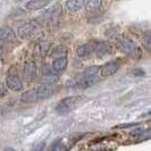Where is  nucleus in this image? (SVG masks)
Listing matches in <instances>:
<instances>
[{
	"label": "nucleus",
	"mask_w": 151,
	"mask_h": 151,
	"mask_svg": "<svg viewBox=\"0 0 151 151\" xmlns=\"http://www.w3.org/2000/svg\"><path fill=\"white\" fill-rule=\"evenodd\" d=\"M116 45L122 52L127 55L129 57L133 58V59H140L142 57V50L129 37H125V35L117 37L116 38Z\"/></svg>",
	"instance_id": "1"
},
{
	"label": "nucleus",
	"mask_w": 151,
	"mask_h": 151,
	"mask_svg": "<svg viewBox=\"0 0 151 151\" xmlns=\"http://www.w3.org/2000/svg\"><path fill=\"white\" fill-rule=\"evenodd\" d=\"M84 100V97L82 96H70L66 98L61 99L56 106V113L59 115H66V114L73 111L80 106Z\"/></svg>",
	"instance_id": "2"
},
{
	"label": "nucleus",
	"mask_w": 151,
	"mask_h": 151,
	"mask_svg": "<svg viewBox=\"0 0 151 151\" xmlns=\"http://www.w3.org/2000/svg\"><path fill=\"white\" fill-rule=\"evenodd\" d=\"M63 15V9L59 4H56L53 5L52 7L48 10H45V14L40 16V21L45 24H49V25H53V24H57L60 16Z\"/></svg>",
	"instance_id": "3"
},
{
	"label": "nucleus",
	"mask_w": 151,
	"mask_h": 151,
	"mask_svg": "<svg viewBox=\"0 0 151 151\" xmlns=\"http://www.w3.org/2000/svg\"><path fill=\"white\" fill-rule=\"evenodd\" d=\"M59 86L57 84H42L38 88H35V93H37V98L39 100H45V99L51 98L56 93H58Z\"/></svg>",
	"instance_id": "4"
},
{
	"label": "nucleus",
	"mask_w": 151,
	"mask_h": 151,
	"mask_svg": "<svg viewBox=\"0 0 151 151\" xmlns=\"http://www.w3.org/2000/svg\"><path fill=\"white\" fill-rule=\"evenodd\" d=\"M114 52V45L107 40H101L94 43V53L98 58H105Z\"/></svg>",
	"instance_id": "5"
},
{
	"label": "nucleus",
	"mask_w": 151,
	"mask_h": 151,
	"mask_svg": "<svg viewBox=\"0 0 151 151\" xmlns=\"http://www.w3.org/2000/svg\"><path fill=\"white\" fill-rule=\"evenodd\" d=\"M37 32V25L32 22H26L21 24L18 27H17V37L21 39V40H26V39H30L31 37H33Z\"/></svg>",
	"instance_id": "6"
},
{
	"label": "nucleus",
	"mask_w": 151,
	"mask_h": 151,
	"mask_svg": "<svg viewBox=\"0 0 151 151\" xmlns=\"http://www.w3.org/2000/svg\"><path fill=\"white\" fill-rule=\"evenodd\" d=\"M100 78L101 77L99 74H94V75H84V74H82L81 77L76 82H74V85L77 89H89V88L98 83Z\"/></svg>",
	"instance_id": "7"
},
{
	"label": "nucleus",
	"mask_w": 151,
	"mask_h": 151,
	"mask_svg": "<svg viewBox=\"0 0 151 151\" xmlns=\"http://www.w3.org/2000/svg\"><path fill=\"white\" fill-rule=\"evenodd\" d=\"M121 68V61L119 60H111L106 64L99 66V75L100 77H109L114 75L118 69Z\"/></svg>",
	"instance_id": "8"
},
{
	"label": "nucleus",
	"mask_w": 151,
	"mask_h": 151,
	"mask_svg": "<svg viewBox=\"0 0 151 151\" xmlns=\"http://www.w3.org/2000/svg\"><path fill=\"white\" fill-rule=\"evenodd\" d=\"M6 86L12 91H21L23 89V81L17 73L9 72L6 78Z\"/></svg>",
	"instance_id": "9"
},
{
	"label": "nucleus",
	"mask_w": 151,
	"mask_h": 151,
	"mask_svg": "<svg viewBox=\"0 0 151 151\" xmlns=\"http://www.w3.org/2000/svg\"><path fill=\"white\" fill-rule=\"evenodd\" d=\"M23 76L26 81H33L37 76V64L34 60H26L23 67Z\"/></svg>",
	"instance_id": "10"
},
{
	"label": "nucleus",
	"mask_w": 151,
	"mask_h": 151,
	"mask_svg": "<svg viewBox=\"0 0 151 151\" xmlns=\"http://www.w3.org/2000/svg\"><path fill=\"white\" fill-rule=\"evenodd\" d=\"M68 65V59L66 56H60V57H56L53 59L52 64H51V69L56 75L63 73Z\"/></svg>",
	"instance_id": "11"
},
{
	"label": "nucleus",
	"mask_w": 151,
	"mask_h": 151,
	"mask_svg": "<svg viewBox=\"0 0 151 151\" xmlns=\"http://www.w3.org/2000/svg\"><path fill=\"white\" fill-rule=\"evenodd\" d=\"M50 49H51V43L49 41L42 40V41H40V42H38L35 45L33 53H34V56L42 58V57H45V55L50 51Z\"/></svg>",
	"instance_id": "12"
},
{
	"label": "nucleus",
	"mask_w": 151,
	"mask_h": 151,
	"mask_svg": "<svg viewBox=\"0 0 151 151\" xmlns=\"http://www.w3.org/2000/svg\"><path fill=\"white\" fill-rule=\"evenodd\" d=\"M94 52V43L93 42H89V43H84V45H80L76 50V55L78 58L85 59L88 57H90L92 53Z\"/></svg>",
	"instance_id": "13"
},
{
	"label": "nucleus",
	"mask_w": 151,
	"mask_h": 151,
	"mask_svg": "<svg viewBox=\"0 0 151 151\" xmlns=\"http://www.w3.org/2000/svg\"><path fill=\"white\" fill-rule=\"evenodd\" d=\"M51 2V0H29L25 4V8L30 12L34 10H40L42 8H45Z\"/></svg>",
	"instance_id": "14"
},
{
	"label": "nucleus",
	"mask_w": 151,
	"mask_h": 151,
	"mask_svg": "<svg viewBox=\"0 0 151 151\" xmlns=\"http://www.w3.org/2000/svg\"><path fill=\"white\" fill-rule=\"evenodd\" d=\"M16 40V34L14 31L8 26H0V41L14 42Z\"/></svg>",
	"instance_id": "15"
},
{
	"label": "nucleus",
	"mask_w": 151,
	"mask_h": 151,
	"mask_svg": "<svg viewBox=\"0 0 151 151\" xmlns=\"http://www.w3.org/2000/svg\"><path fill=\"white\" fill-rule=\"evenodd\" d=\"M102 4H104V0H88L85 4H84V7L86 13L89 14H97L99 10L102 7Z\"/></svg>",
	"instance_id": "16"
},
{
	"label": "nucleus",
	"mask_w": 151,
	"mask_h": 151,
	"mask_svg": "<svg viewBox=\"0 0 151 151\" xmlns=\"http://www.w3.org/2000/svg\"><path fill=\"white\" fill-rule=\"evenodd\" d=\"M84 0H67L65 2V8L68 13H77L84 8Z\"/></svg>",
	"instance_id": "17"
},
{
	"label": "nucleus",
	"mask_w": 151,
	"mask_h": 151,
	"mask_svg": "<svg viewBox=\"0 0 151 151\" xmlns=\"http://www.w3.org/2000/svg\"><path fill=\"white\" fill-rule=\"evenodd\" d=\"M21 100L25 104H32V102H37L38 98H37V93H35V89H31V90L25 91L21 96Z\"/></svg>",
	"instance_id": "18"
},
{
	"label": "nucleus",
	"mask_w": 151,
	"mask_h": 151,
	"mask_svg": "<svg viewBox=\"0 0 151 151\" xmlns=\"http://www.w3.org/2000/svg\"><path fill=\"white\" fill-rule=\"evenodd\" d=\"M66 52H67V50H66L65 47H63V45H57V47H55L52 50H51V56H53V57L66 56Z\"/></svg>",
	"instance_id": "19"
},
{
	"label": "nucleus",
	"mask_w": 151,
	"mask_h": 151,
	"mask_svg": "<svg viewBox=\"0 0 151 151\" xmlns=\"http://www.w3.org/2000/svg\"><path fill=\"white\" fill-rule=\"evenodd\" d=\"M59 144H60V140H59V139H57V140H56V141L50 145V149H49V150L50 151H57L59 148H60V145H59Z\"/></svg>",
	"instance_id": "20"
},
{
	"label": "nucleus",
	"mask_w": 151,
	"mask_h": 151,
	"mask_svg": "<svg viewBox=\"0 0 151 151\" xmlns=\"http://www.w3.org/2000/svg\"><path fill=\"white\" fill-rule=\"evenodd\" d=\"M143 45L148 50L150 49V34H149V32L147 33V35L143 38Z\"/></svg>",
	"instance_id": "21"
},
{
	"label": "nucleus",
	"mask_w": 151,
	"mask_h": 151,
	"mask_svg": "<svg viewBox=\"0 0 151 151\" xmlns=\"http://www.w3.org/2000/svg\"><path fill=\"white\" fill-rule=\"evenodd\" d=\"M133 74L135 76H144V70L141 69V68H135V69L133 70Z\"/></svg>",
	"instance_id": "22"
},
{
	"label": "nucleus",
	"mask_w": 151,
	"mask_h": 151,
	"mask_svg": "<svg viewBox=\"0 0 151 151\" xmlns=\"http://www.w3.org/2000/svg\"><path fill=\"white\" fill-rule=\"evenodd\" d=\"M43 148H45V143H39L38 145H35L33 151H43Z\"/></svg>",
	"instance_id": "23"
},
{
	"label": "nucleus",
	"mask_w": 151,
	"mask_h": 151,
	"mask_svg": "<svg viewBox=\"0 0 151 151\" xmlns=\"http://www.w3.org/2000/svg\"><path fill=\"white\" fill-rule=\"evenodd\" d=\"M4 151H16L15 149H13V148H10V147H7V148H5Z\"/></svg>",
	"instance_id": "24"
},
{
	"label": "nucleus",
	"mask_w": 151,
	"mask_h": 151,
	"mask_svg": "<svg viewBox=\"0 0 151 151\" xmlns=\"http://www.w3.org/2000/svg\"><path fill=\"white\" fill-rule=\"evenodd\" d=\"M2 58V50H1V48H0V59Z\"/></svg>",
	"instance_id": "25"
}]
</instances>
